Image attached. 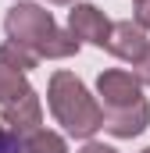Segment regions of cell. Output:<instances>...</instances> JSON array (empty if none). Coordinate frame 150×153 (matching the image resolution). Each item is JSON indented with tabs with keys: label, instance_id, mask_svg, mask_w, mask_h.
Segmentation results:
<instances>
[{
	"label": "cell",
	"instance_id": "cell-8",
	"mask_svg": "<svg viewBox=\"0 0 150 153\" xmlns=\"http://www.w3.org/2000/svg\"><path fill=\"white\" fill-rule=\"evenodd\" d=\"M0 64H7V68H14V71H32L39 64V53L32 46H25V43H14V39H7V43H0Z\"/></svg>",
	"mask_w": 150,
	"mask_h": 153
},
{
	"label": "cell",
	"instance_id": "cell-3",
	"mask_svg": "<svg viewBox=\"0 0 150 153\" xmlns=\"http://www.w3.org/2000/svg\"><path fill=\"white\" fill-rule=\"evenodd\" d=\"M0 121L14 132H32L43 121V103L22 71L0 64Z\"/></svg>",
	"mask_w": 150,
	"mask_h": 153
},
{
	"label": "cell",
	"instance_id": "cell-2",
	"mask_svg": "<svg viewBox=\"0 0 150 153\" xmlns=\"http://www.w3.org/2000/svg\"><path fill=\"white\" fill-rule=\"evenodd\" d=\"M46 103L50 114L57 117V125L75 135V139H93L104 128V107L89 96V89L82 85V78H75L72 71H54L50 85H46Z\"/></svg>",
	"mask_w": 150,
	"mask_h": 153
},
{
	"label": "cell",
	"instance_id": "cell-11",
	"mask_svg": "<svg viewBox=\"0 0 150 153\" xmlns=\"http://www.w3.org/2000/svg\"><path fill=\"white\" fill-rule=\"evenodd\" d=\"M132 68H136V71H132V75L140 78V82H143V85H150V50H147V53H143V61H136V64H132Z\"/></svg>",
	"mask_w": 150,
	"mask_h": 153
},
{
	"label": "cell",
	"instance_id": "cell-12",
	"mask_svg": "<svg viewBox=\"0 0 150 153\" xmlns=\"http://www.w3.org/2000/svg\"><path fill=\"white\" fill-rule=\"evenodd\" d=\"M79 153H118V150H114V146H104V143H93V139H89V143H86Z\"/></svg>",
	"mask_w": 150,
	"mask_h": 153
},
{
	"label": "cell",
	"instance_id": "cell-14",
	"mask_svg": "<svg viewBox=\"0 0 150 153\" xmlns=\"http://www.w3.org/2000/svg\"><path fill=\"white\" fill-rule=\"evenodd\" d=\"M50 4H79V0H50Z\"/></svg>",
	"mask_w": 150,
	"mask_h": 153
},
{
	"label": "cell",
	"instance_id": "cell-15",
	"mask_svg": "<svg viewBox=\"0 0 150 153\" xmlns=\"http://www.w3.org/2000/svg\"><path fill=\"white\" fill-rule=\"evenodd\" d=\"M143 153H150V146H147V150H143Z\"/></svg>",
	"mask_w": 150,
	"mask_h": 153
},
{
	"label": "cell",
	"instance_id": "cell-4",
	"mask_svg": "<svg viewBox=\"0 0 150 153\" xmlns=\"http://www.w3.org/2000/svg\"><path fill=\"white\" fill-rule=\"evenodd\" d=\"M97 96L104 100V111H125V107L143 100V82L132 71L107 68V71L97 75Z\"/></svg>",
	"mask_w": 150,
	"mask_h": 153
},
{
	"label": "cell",
	"instance_id": "cell-6",
	"mask_svg": "<svg viewBox=\"0 0 150 153\" xmlns=\"http://www.w3.org/2000/svg\"><path fill=\"white\" fill-rule=\"evenodd\" d=\"M107 50H111L118 61H143V53L150 50V39H147V29H140L136 22H114L111 25V39H107Z\"/></svg>",
	"mask_w": 150,
	"mask_h": 153
},
{
	"label": "cell",
	"instance_id": "cell-13",
	"mask_svg": "<svg viewBox=\"0 0 150 153\" xmlns=\"http://www.w3.org/2000/svg\"><path fill=\"white\" fill-rule=\"evenodd\" d=\"M14 135H18V132H14ZM14 135H11V132H4V125H0V153L11 146V139H14Z\"/></svg>",
	"mask_w": 150,
	"mask_h": 153
},
{
	"label": "cell",
	"instance_id": "cell-10",
	"mask_svg": "<svg viewBox=\"0 0 150 153\" xmlns=\"http://www.w3.org/2000/svg\"><path fill=\"white\" fill-rule=\"evenodd\" d=\"M136 25L150 32V0H136Z\"/></svg>",
	"mask_w": 150,
	"mask_h": 153
},
{
	"label": "cell",
	"instance_id": "cell-9",
	"mask_svg": "<svg viewBox=\"0 0 150 153\" xmlns=\"http://www.w3.org/2000/svg\"><path fill=\"white\" fill-rule=\"evenodd\" d=\"M22 146H25V153H68V143H64L57 132H50V128H32V132H25V135H22Z\"/></svg>",
	"mask_w": 150,
	"mask_h": 153
},
{
	"label": "cell",
	"instance_id": "cell-5",
	"mask_svg": "<svg viewBox=\"0 0 150 153\" xmlns=\"http://www.w3.org/2000/svg\"><path fill=\"white\" fill-rule=\"evenodd\" d=\"M68 32L79 43H93V46H107L111 39V22L104 18V11L97 4H72L68 11Z\"/></svg>",
	"mask_w": 150,
	"mask_h": 153
},
{
	"label": "cell",
	"instance_id": "cell-1",
	"mask_svg": "<svg viewBox=\"0 0 150 153\" xmlns=\"http://www.w3.org/2000/svg\"><path fill=\"white\" fill-rule=\"evenodd\" d=\"M4 32H7V39L32 46L39 57H50V61H61V57L79 53V39L72 32H64V29H57L54 14L46 7H39V4L18 0L4 14Z\"/></svg>",
	"mask_w": 150,
	"mask_h": 153
},
{
	"label": "cell",
	"instance_id": "cell-7",
	"mask_svg": "<svg viewBox=\"0 0 150 153\" xmlns=\"http://www.w3.org/2000/svg\"><path fill=\"white\" fill-rule=\"evenodd\" d=\"M150 125V103L140 100L125 111H104V132H111L114 139H132L140 132H147Z\"/></svg>",
	"mask_w": 150,
	"mask_h": 153
}]
</instances>
